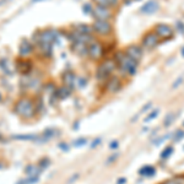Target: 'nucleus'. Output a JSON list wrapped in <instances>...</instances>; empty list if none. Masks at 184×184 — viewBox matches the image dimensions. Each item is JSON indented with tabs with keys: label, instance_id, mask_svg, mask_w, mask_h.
<instances>
[{
	"label": "nucleus",
	"instance_id": "393cba45",
	"mask_svg": "<svg viewBox=\"0 0 184 184\" xmlns=\"http://www.w3.org/2000/svg\"><path fill=\"white\" fill-rule=\"evenodd\" d=\"M48 164H49L48 160H42V161H41L40 163H38V166H40V168H42V169H43V168L47 167V166H48Z\"/></svg>",
	"mask_w": 184,
	"mask_h": 184
},
{
	"label": "nucleus",
	"instance_id": "2eb2a0df",
	"mask_svg": "<svg viewBox=\"0 0 184 184\" xmlns=\"http://www.w3.org/2000/svg\"><path fill=\"white\" fill-rule=\"evenodd\" d=\"M61 79H63V82L66 85V87H71V86H74V84H75L76 77L73 71H65L63 74Z\"/></svg>",
	"mask_w": 184,
	"mask_h": 184
},
{
	"label": "nucleus",
	"instance_id": "1a4fd4ad",
	"mask_svg": "<svg viewBox=\"0 0 184 184\" xmlns=\"http://www.w3.org/2000/svg\"><path fill=\"white\" fill-rule=\"evenodd\" d=\"M124 53L127 54L128 57H130L131 59H134L135 61H140V59L142 58V48L138 44H130L129 47H127L124 50Z\"/></svg>",
	"mask_w": 184,
	"mask_h": 184
},
{
	"label": "nucleus",
	"instance_id": "9d476101",
	"mask_svg": "<svg viewBox=\"0 0 184 184\" xmlns=\"http://www.w3.org/2000/svg\"><path fill=\"white\" fill-rule=\"evenodd\" d=\"M33 52V46L28 40L22 38L20 44H18V55L21 58H27L30 54H32Z\"/></svg>",
	"mask_w": 184,
	"mask_h": 184
},
{
	"label": "nucleus",
	"instance_id": "cd10ccee",
	"mask_svg": "<svg viewBox=\"0 0 184 184\" xmlns=\"http://www.w3.org/2000/svg\"><path fill=\"white\" fill-rule=\"evenodd\" d=\"M131 1H134V0H124L125 4H129V3H131Z\"/></svg>",
	"mask_w": 184,
	"mask_h": 184
},
{
	"label": "nucleus",
	"instance_id": "4468645a",
	"mask_svg": "<svg viewBox=\"0 0 184 184\" xmlns=\"http://www.w3.org/2000/svg\"><path fill=\"white\" fill-rule=\"evenodd\" d=\"M40 53L43 57H50L53 53V43H48V42H38L37 43Z\"/></svg>",
	"mask_w": 184,
	"mask_h": 184
},
{
	"label": "nucleus",
	"instance_id": "20e7f679",
	"mask_svg": "<svg viewBox=\"0 0 184 184\" xmlns=\"http://www.w3.org/2000/svg\"><path fill=\"white\" fill-rule=\"evenodd\" d=\"M87 55L91 58L92 60H100L101 58L104 55V48L103 44L100 41L93 40L87 44Z\"/></svg>",
	"mask_w": 184,
	"mask_h": 184
},
{
	"label": "nucleus",
	"instance_id": "f257e3e1",
	"mask_svg": "<svg viewBox=\"0 0 184 184\" xmlns=\"http://www.w3.org/2000/svg\"><path fill=\"white\" fill-rule=\"evenodd\" d=\"M114 60L117 61V65L120 70V73L123 75L128 76H134L136 74V69H138V61L131 59L130 57H128L124 52H118L114 57Z\"/></svg>",
	"mask_w": 184,
	"mask_h": 184
},
{
	"label": "nucleus",
	"instance_id": "6e6552de",
	"mask_svg": "<svg viewBox=\"0 0 184 184\" xmlns=\"http://www.w3.org/2000/svg\"><path fill=\"white\" fill-rule=\"evenodd\" d=\"M93 17L96 20H102V21H109L113 17L112 11L109 10V7H102V6H95L92 9Z\"/></svg>",
	"mask_w": 184,
	"mask_h": 184
},
{
	"label": "nucleus",
	"instance_id": "5701e85b",
	"mask_svg": "<svg viewBox=\"0 0 184 184\" xmlns=\"http://www.w3.org/2000/svg\"><path fill=\"white\" fill-rule=\"evenodd\" d=\"M26 181V184H34L38 182V177L37 175H32V177H30L28 179H25Z\"/></svg>",
	"mask_w": 184,
	"mask_h": 184
},
{
	"label": "nucleus",
	"instance_id": "f3484780",
	"mask_svg": "<svg viewBox=\"0 0 184 184\" xmlns=\"http://www.w3.org/2000/svg\"><path fill=\"white\" fill-rule=\"evenodd\" d=\"M96 4V6H102V7H113L118 4L119 0H92Z\"/></svg>",
	"mask_w": 184,
	"mask_h": 184
},
{
	"label": "nucleus",
	"instance_id": "aec40b11",
	"mask_svg": "<svg viewBox=\"0 0 184 184\" xmlns=\"http://www.w3.org/2000/svg\"><path fill=\"white\" fill-rule=\"evenodd\" d=\"M0 68L4 70L5 74H11L10 69H9V61H7L6 59H0Z\"/></svg>",
	"mask_w": 184,
	"mask_h": 184
},
{
	"label": "nucleus",
	"instance_id": "f03ea898",
	"mask_svg": "<svg viewBox=\"0 0 184 184\" xmlns=\"http://www.w3.org/2000/svg\"><path fill=\"white\" fill-rule=\"evenodd\" d=\"M15 113L21 117L22 119H31L32 117L36 114V107H34L33 102L27 97L18 100L16 104H15Z\"/></svg>",
	"mask_w": 184,
	"mask_h": 184
},
{
	"label": "nucleus",
	"instance_id": "4be33fe9",
	"mask_svg": "<svg viewBox=\"0 0 184 184\" xmlns=\"http://www.w3.org/2000/svg\"><path fill=\"white\" fill-rule=\"evenodd\" d=\"M34 171H37V167L36 166H33V164H28L26 168H25V173H27L28 175H36V172Z\"/></svg>",
	"mask_w": 184,
	"mask_h": 184
},
{
	"label": "nucleus",
	"instance_id": "c756f323",
	"mask_svg": "<svg viewBox=\"0 0 184 184\" xmlns=\"http://www.w3.org/2000/svg\"><path fill=\"white\" fill-rule=\"evenodd\" d=\"M0 139H1V135H0Z\"/></svg>",
	"mask_w": 184,
	"mask_h": 184
},
{
	"label": "nucleus",
	"instance_id": "412c9836",
	"mask_svg": "<svg viewBox=\"0 0 184 184\" xmlns=\"http://www.w3.org/2000/svg\"><path fill=\"white\" fill-rule=\"evenodd\" d=\"M13 139L15 140H37V136L36 135H14Z\"/></svg>",
	"mask_w": 184,
	"mask_h": 184
},
{
	"label": "nucleus",
	"instance_id": "a211bd4d",
	"mask_svg": "<svg viewBox=\"0 0 184 184\" xmlns=\"http://www.w3.org/2000/svg\"><path fill=\"white\" fill-rule=\"evenodd\" d=\"M74 28H75V31L79 33H84V34H91L92 33V27H90L87 25H84V23L74 26Z\"/></svg>",
	"mask_w": 184,
	"mask_h": 184
},
{
	"label": "nucleus",
	"instance_id": "b1692460",
	"mask_svg": "<svg viewBox=\"0 0 184 184\" xmlns=\"http://www.w3.org/2000/svg\"><path fill=\"white\" fill-rule=\"evenodd\" d=\"M92 9H93V7L90 5V4H86V5L82 6V10H84L85 14H91L92 13Z\"/></svg>",
	"mask_w": 184,
	"mask_h": 184
},
{
	"label": "nucleus",
	"instance_id": "bb28decb",
	"mask_svg": "<svg viewBox=\"0 0 184 184\" xmlns=\"http://www.w3.org/2000/svg\"><path fill=\"white\" fill-rule=\"evenodd\" d=\"M40 1H43V0H31V3H32V4H36V3H40Z\"/></svg>",
	"mask_w": 184,
	"mask_h": 184
},
{
	"label": "nucleus",
	"instance_id": "9b49d317",
	"mask_svg": "<svg viewBox=\"0 0 184 184\" xmlns=\"http://www.w3.org/2000/svg\"><path fill=\"white\" fill-rule=\"evenodd\" d=\"M32 61L31 60H27V59H21L16 60V70L22 75H28L31 73V70H32Z\"/></svg>",
	"mask_w": 184,
	"mask_h": 184
},
{
	"label": "nucleus",
	"instance_id": "ddd939ff",
	"mask_svg": "<svg viewBox=\"0 0 184 184\" xmlns=\"http://www.w3.org/2000/svg\"><path fill=\"white\" fill-rule=\"evenodd\" d=\"M71 49L73 52L77 54L80 57H86L87 55V43L80 42V41H75L71 42Z\"/></svg>",
	"mask_w": 184,
	"mask_h": 184
},
{
	"label": "nucleus",
	"instance_id": "6ab92c4d",
	"mask_svg": "<svg viewBox=\"0 0 184 184\" xmlns=\"http://www.w3.org/2000/svg\"><path fill=\"white\" fill-rule=\"evenodd\" d=\"M55 95L59 97V98H65V97H68L70 95V90L69 87H66V86H64V87H60L58 88L55 91Z\"/></svg>",
	"mask_w": 184,
	"mask_h": 184
},
{
	"label": "nucleus",
	"instance_id": "c85d7f7f",
	"mask_svg": "<svg viewBox=\"0 0 184 184\" xmlns=\"http://www.w3.org/2000/svg\"><path fill=\"white\" fill-rule=\"evenodd\" d=\"M183 55H184V48H183Z\"/></svg>",
	"mask_w": 184,
	"mask_h": 184
},
{
	"label": "nucleus",
	"instance_id": "a878e982",
	"mask_svg": "<svg viewBox=\"0 0 184 184\" xmlns=\"http://www.w3.org/2000/svg\"><path fill=\"white\" fill-rule=\"evenodd\" d=\"M84 142H85V140H79V142H75V145L76 146H79V145H82Z\"/></svg>",
	"mask_w": 184,
	"mask_h": 184
},
{
	"label": "nucleus",
	"instance_id": "0eeeda50",
	"mask_svg": "<svg viewBox=\"0 0 184 184\" xmlns=\"http://www.w3.org/2000/svg\"><path fill=\"white\" fill-rule=\"evenodd\" d=\"M160 38L155 32H147L141 40V46L144 49L146 50H152L156 46L160 43Z\"/></svg>",
	"mask_w": 184,
	"mask_h": 184
},
{
	"label": "nucleus",
	"instance_id": "423d86ee",
	"mask_svg": "<svg viewBox=\"0 0 184 184\" xmlns=\"http://www.w3.org/2000/svg\"><path fill=\"white\" fill-rule=\"evenodd\" d=\"M154 32L157 34L160 40H164V41L171 40V38L174 36L173 28H172L169 25H167V23H158V25L155 27Z\"/></svg>",
	"mask_w": 184,
	"mask_h": 184
},
{
	"label": "nucleus",
	"instance_id": "39448f33",
	"mask_svg": "<svg viewBox=\"0 0 184 184\" xmlns=\"http://www.w3.org/2000/svg\"><path fill=\"white\" fill-rule=\"evenodd\" d=\"M92 31H95L96 33L101 34V36H108L112 33L113 26L111 25L109 21H102V20H95L92 25Z\"/></svg>",
	"mask_w": 184,
	"mask_h": 184
},
{
	"label": "nucleus",
	"instance_id": "dca6fc26",
	"mask_svg": "<svg viewBox=\"0 0 184 184\" xmlns=\"http://www.w3.org/2000/svg\"><path fill=\"white\" fill-rule=\"evenodd\" d=\"M158 10V4L156 1H148L141 7V13L144 14H152Z\"/></svg>",
	"mask_w": 184,
	"mask_h": 184
},
{
	"label": "nucleus",
	"instance_id": "f8f14e48",
	"mask_svg": "<svg viewBox=\"0 0 184 184\" xmlns=\"http://www.w3.org/2000/svg\"><path fill=\"white\" fill-rule=\"evenodd\" d=\"M122 81H120L119 77H115V76H113V77H109V79L106 81V90H107L108 92H111V93H115V92H118L120 88H122Z\"/></svg>",
	"mask_w": 184,
	"mask_h": 184
},
{
	"label": "nucleus",
	"instance_id": "7ed1b4c3",
	"mask_svg": "<svg viewBox=\"0 0 184 184\" xmlns=\"http://www.w3.org/2000/svg\"><path fill=\"white\" fill-rule=\"evenodd\" d=\"M117 61L114 59H107L104 60L103 63H101L97 68V71H96V76L98 81L103 82V81H107L109 77H111L112 73L117 69Z\"/></svg>",
	"mask_w": 184,
	"mask_h": 184
}]
</instances>
